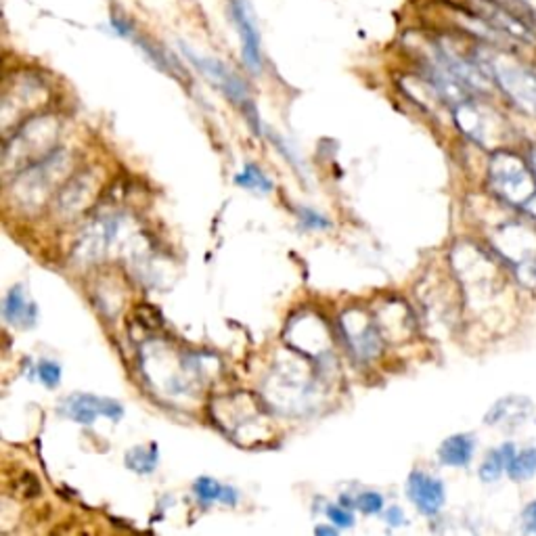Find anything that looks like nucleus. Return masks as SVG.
Listing matches in <instances>:
<instances>
[{"mask_svg": "<svg viewBox=\"0 0 536 536\" xmlns=\"http://www.w3.org/2000/svg\"><path fill=\"white\" fill-rule=\"evenodd\" d=\"M476 61L517 110L536 118V70L499 49H478Z\"/></svg>", "mask_w": 536, "mask_h": 536, "instance_id": "f257e3e1", "label": "nucleus"}, {"mask_svg": "<svg viewBox=\"0 0 536 536\" xmlns=\"http://www.w3.org/2000/svg\"><path fill=\"white\" fill-rule=\"evenodd\" d=\"M488 182L499 199L536 220V179L528 159L511 151H497L490 159Z\"/></svg>", "mask_w": 536, "mask_h": 536, "instance_id": "f03ea898", "label": "nucleus"}, {"mask_svg": "<svg viewBox=\"0 0 536 536\" xmlns=\"http://www.w3.org/2000/svg\"><path fill=\"white\" fill-rule=\"evenodd\" d=\"M494 248L513 266V272L522 285H536V233L524 225H505L497 231Z\"/></svg>", "mask_w": 536, "mask_h": 536, "instance_id": "7ed1b4c3", "label": "nucleus"}, {"mask_svg": "<svg viewBox=\"0 0 536 536\" xmlns=\"http://www.w3.org/2000/svg\"><path fill=\"white\" fill-rule=\"evenodd\" d=\"M180 49H182V53H185L187 59H189L191 64L195 65L205 78L212 80L216 87L222 90V93L229 96L233 103H237V105L241 107L245 113H248L249 122H252V119L256 122L254 103H252V99H249L248 84H245L243 80L231 70V67H226L218 59H212V57H199L197 53H193L189 47H185V44H180Z\"/></svg>", "mask_w": 536, "mask_h": 536, "instance_id": "20e7f679", "label": "nucleus"}, {"mask_svg": "<svg viewBox=\"0 0 536 536\" xmlns=\"http://www.w3.org/2000/svg\"><path fill=\"white\" fill-rule=\"evenodd\" d=\"M341 333L350 346V350L355 352L358 358L363 361H371L379 355L381 350V335L378 323L371 321V317L364 315L361 310H348L346 315L340 318Z\"/></svg>", "mask_w": 536, "mask_h": 536, "instance_id": "39448f33", "label": "nucleus"}, {"mask_svg": "<svg viewBox=\"0 0 536 536\" xmlns=\"http://www.w3.org/2000/svg\"><path fill=\"white\" fill-rule=\"evenodd\" d=\"M233 24H235L239 38H241V57L249 72L260 73L262 70V47L260 32L256 26L252 3L249 0H231L229 4Z\"/></svg>", "mask_w": 536, "mask_h": 536, "instance_id": "423d86ee", "label": "nucleus"}, {"mask_svg": "<svg viewBox=\"0 0 536 536\" xmlns=\"http://www.w3.org/2000/svg\"><path fill=\"white\" fill-rule=\"evenodd\" d=\"M64 410L67 417H72L76 424L82 425H93L99 415L111 421H119L124 415L122 404L95 394H73L65 398Z\"/></svg>", "mask_w": 536, "mask_h": 536, "instance_id": "0eeeda50", "label": "nucleus"}, {"mask_svg": "<svg viewBox=\"0 0 536 536\" xmlns=\"http://www.w3.org/2000/svg\"><path fill=\"white\" fill-rule=\"evenodd\" d=\"M407 494L424 516H436L444 507V501H447L444 484L424 471L410 473L407 480Z\"/></svg>", "mask_w": 536, "mask_h": 536, "instance_id": "6e6552de", "label": "nucleus"}, {"mask_svg": "<svg viewBox=\"0 0 536 536\" xmlns=\"http://www.w3.org/2000/svg\"><path fill=\"white\" fill-rule=\"evenodd\" d=\"M36 304L34 302H27L24 295V289L21 285H15V287L9 289V294L4 295L3 302V315L7 318L9 325H15V327L27 329L36 323Z\"/></svg>", "mask_w": 536, "mask_h": 536, "instance_id": "1a4fd4ad", "label": "nucleus"}, {"mask_svg": "<svg viewBox=\"0 0 536 536\" xmlns=\"http://www.w3.org/2000/svg\"><path fill=\"white\" fill-rule=\"evenodd\" d=\"M532 413V404H530L528 398H520V396H511L505 398V401H499L490 409V413L486 415V424L490 425H517L524 424Z\"/></svg>", "mask_w": 536, "mask_h": 536, "instance_id": "9d476101", "label": "nucleus"}, {"mask_svg": "<svg viewBox=\"0 0 536 536\" xmlns=\"http://www.w3.org/2000/svg\"><path fill=\"white\" fill-rule=\"evenodd\" d=\"M473 448H476V442H473L471 436L455 434L440 444L438 457H440L444 465L467 467L473 459Z\"/></svg>", "mask_w": 536, "mask_h": 536, "instance_id": "9b49d317", "label": "nucleus"}, {"mask_svg": "<svg viewBox=\"0 0 536 536\" xmlns=\"http://www.w3.org/2000/svg\"><path fill=\"white\" fill-rule=\"evenodd\" d=\"M513 453H516V447H513V444H503L501 448L490 450L486 459H484L480 465L482 482H497L501 473L507 471V463H509Z\"/></svg>", "mask_w": 536, "mask_h": 536, "instance_id": "f8f14e48", "label": "nucleus"}, {"mask_svg": "<svg viewBox=\"0 0 536 536\" xmlns=\"http://www.w3.org/2000/svg\"><path fill=\"white\" fill-rule=\"evenodd\" d=\"M507 473L511 480L524 482L536 473V448H526L520 453H513V457L507 463Z\"/></svg>", "mask_w": 536, "mask_h": 536, "instance_id": "ddd939ff", "label": "nucleus"}, {"mask_svg": "<svg viewBox=\"0 0 536 536\" xmlns=\"http://www.w3.org/2000/svg\"><path fill=\"white\" fill-rule=\"evenodd\" d=\"M159 459L157 447L156 444H147V447H136L126 455V465L128 470L136 473H151L156 470Z\"/></svg>", "mask_w": 536, "mask_h": 536, "instance_id": "4468645a", "label": "nucleus"}, {"mask_svg": "<svg viewBox=\"0 0 536 536\" xmlns=\"http://www.w3.org/2000/svg\"><path fill=\"white\" fill-rule=\"evenodd\" d=\"M235 182L239 187H243V189H252L258 193L272 191V180L268 179L258 166H254V164H248V166L243 168V172H239L235 176Z\"/></svg>", "mask_w": 536, "mask_h": 536, "instance_id": "2eb2a0df", "label": "nucleus"}, {"mask_svg": "<svg viewBox=\"0 0 536 536\" xmlns=\"http://www.w3.org/2000/svg\"><path fill=\"white\" fill-rule=\"evenodd\" d=\"M225 484L216 482L212 480V478H199V480H195V484H193V490H195L197 499L202 501V503H214V501H220L222 503V497H225Z\"/></svg>", "mask_w": 536, "mask_h": 536, "instance_id": "dca6fc26", "label": "nucleus"}, {"mask_svg": "<svg viewBox=\"0 0 536 536\" xmlns=\"http://www.w3.org/2000/svg\"><path fill=\"white\" fill-rule=\"evenodd\" d=\"M36 375L47 387H57L61 384V367L55 361H40Z\"/></svg>", "mask_w": 536, "mask_h": 536, "instance_id": "f3484780", "label": "nucleus"}, {"mask_svg": "<svg viewBox=\"0 0 536 536\" xmlns=\"http://www.w3.org/2000/svg\"><path fill=\"white\" fill-rule=\"evenodd\" d=\"M355 501L358 509L367 513V516H375V513L384 509V497H381L379 493H373V490H364V493L358 494Z\"/></svg>", "mask_w": 536, "mask_h": 536, "instance_id": "a211bd4d", "label": "nucleus"}, {"mask_svg": "<svg viewBox=\"0 0 536 536\" xmlns=\"http://www.w3.org/2000/svg\"><path fill=\"white\" fill-rule=\"evenodd\" d=\"M327 517L332 520L335 528H352L355 526V516L352 511L344 505H329L327 507Z\"/></svg>", "mask_w": 536, "mask_h": 536, "instance_id": "6ab92c4d", "label": "nucleus"}, {"mask_svg": "<svg viewBox=\"0 0 536 536\" xmlns=\"http://www.w3.org/2000/svg\"><path fill=\"white\" fill-rule=\"evenodd\" d=\"M300 222L306 226V229H312V231H325L332 226V222L325 218L323 214H318V212H315V210H308V208L300 210Z\"/></svg>", "mask_w": 536, "mask_h": 536, "instance_id": "aec40b11", "label": "nucleus"}, {"mask_svg": "<svg viewBox=\"0 0 536 536\" xmlns=\"http://www.w3.org/2000/svg\"><path fill=\"white\" fill-rule=\"evenodd\" d=\"M384 517H386V522L390 524V526H402L404 524V511L401 509V507H396V505H392V507H387L386 509V513H384Z\"/></svg>", "mask_w": 536, "mask_h": 536, "instance_id": "412c9836", "label": "nucleus"}, {"mask_svg": "<svg viewBox=\"0 0 536 536\" xmlns=\"http://www.w3.org/2000/svg\"><path fill=\"white\" fill-rule=\"evenodd\" d=\"M524 530L536 534V501H532L524 511Z\"/></svg>", "mask_w": 536, "mask_h": 536, "instance_id": "4be33fe9", "label": "nucleus"}, {"mask_svg": "<svg viewBox=\"0 0 536 536\" xmlns=\"http://www.w3.org/2000/svg\"><path fill=\"white\" fill-rule=\"evenodd\" d=\"M528 164H530V170H532V174L536 179V147H534V149H530V153H528Z\"/></svg>", "mask_w": 536, "mask_h": 536, "instance_id": "5701e85b", "label": "nucleus"}, {"mask_svg": "<svg viewBox=\"0 0 536 536\" xmlns=\"http://www.w3.org/2000/svg\"><path fill=\"white\" fill-rule=\"evenodd\" d=\"M317 534H335V528H327V526H317L315 530Z\"/></svg>", "mask_w": 536, "mask_h": 536, "instance_id": "b1692460", "label": "nucleus"}, {"mask_svg": "<svg viewBox=\"0 0 536 536\" xmlns=\"http://www.w3.org/2000/svg\"><path fill=\"white\" fill-rule=\"evenodd\" d=\"M522 3L526 4V7H528L530 11H532V15L536 17V0H522Z\"/></svg>", "mask_w": 536, "mask_h": 536, "instance_id": "393cba45", "label": "nucleus"}]
</instances>
